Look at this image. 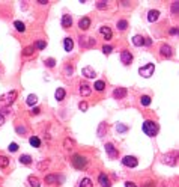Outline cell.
I'll list each match as a JSON object with an SVG mask.
<instances>
[{"label":"cell","instance_id":"obj_1","mask_svg":"<svg viewBox=\"0 0 179 187\" xmlns=\"http://www.w3.org/2000/svg\"><path fill=\"white\" fill-rule=\"evenodd\" d=\"M143 133L145 134H147L149 137H154V136H157V133H158V124L157 122H154V121H145L143 122Z\"/></svg>","mask_w":179,"mask_h":187},{"label":"cell","instance_id":"obj_2","mask_svg":"<svg viewBox=\"0 0 179 187\" xmlns=\"http://www.w3.org/2000/svg\"><path fill=\"white\" fill-rule=\"evenodd\" d=\"M86 163H87V160H86V157H84V155L77 154V155H74V157H72V166H74L75 169H79V171L84 169Z\"/></svg>","mask_w":179,"mask_h":187},{"label":"cell","instance_id":"obj_3","mask_svg":"<svg viewBox=\"0 0 179 187\" xmlns=\"http://www.w3.org/2000/svg\"><path fill=\"white\" fill-rule=\"evenodd\" d=\"M154 70H155L154 63H147V65L142 67V68L139 70V74H140L142 77H145V79H149V77L154 74Z\"/></svg>","mask_w":179,"mask_h":187},{"label":"cell","instance_id":"obj_4","mask_svg":"<svg viewBox=\"0 0 179 187\" xmlns=\"http://www.w3.org/2000/svg\"><path fill=\"white\" fill-rule=\"evenodd\" d=\"M176 160H178L176 152H170V154H164L163 155V163L168 164V166H175L176 164Z\"/></svg>","mask_w":179,"mask_h":187},{"label":"cell","instance_id":"obj_5","mask_svg":"<svg viewBox=\"0 0 179 187\" xmlns=\"http://www.w3.org/2000/svg\"><path fill=\"white\" fill-rule=\"evenodd\" d=\"M122 163L125 164V166H128V167H135V166L139 164V160H137L135 157H133V155H125L122 159Z\"/></svg>","mask_w":179,"mask_h":187},{"label":"cell","instance_id":"obj_6","mask_svg":"<svg viewBox=\"0 0 179 187\" xmlns=\"http://www.w3.org/2000/svg\"><path fill=\"white\" fill-rule=\"evenodd\" d=\"M15 98H17V91H11L9 94L3 95L0 100H2V103H5V104H12Z\"/></svg>","mask_w":179,"mask_h":187},{"label":"cell","instance_id":"obj_7","mask_svg":"<svg viewBox=\"0 0 179 187\" xmlns=\"http://www.w3.org/2000/svg\"><path fill=\"white\" fill-rule=\"evenodd\" d=\"M80 46L90 48V47H95V39L93 38H87V36H81L80 38Z\"/></svg>","mask_w":179,"mask_h":187},{"label":"cell","instance_id":"obj_8","mask_svg":"<svg viewBox=\"0 0 179 187\" xmlns=\"http://www.w3.org/2000/svg\"><path fill=\"white\" fill-rule=\"evenodd\" d=\"M121 60H122L123 65H130L133 62V54L128 50H123L122 53H121Z\"/></svg>","mask_w":179,"mask_h":187},{"label":"cell","instance_id":"obj_9","mask_svg":"<svg viewBox=\"0 0 179 187\" xmlns=\"http://www.w3.org/2000/svg\"><path fill=\"white\" fill-rule=\"evenodd\" d=\"M160 53H161V56H164V58H170V56L173 54V50H172V47L168 46V44H163L161 48H160Z\"/></svg>","mask_w":179,"mask_h":187},{"label":"cell","instance_id":"obj_10","mask_svg":"<svg viewBox=\"0 0 179 187\" xmlns=\"http://www.w3.org/2000/svg\"><path fill=\"white\" fill-rule=\"evenodd\" d=\"M113 97L116 98V100H122L126 97V89L125 88H117V89H114L113 91Z\"/></svg>","mask_w":179,"mask_h":187},{"label":"cell","instance_id":"obj_11","mask_svg":"<svg viewBox=\"0 0 179 187\" xmlns=\"http://www.w3.org/2000/svg\"><path fill=\"white\" fill-rule=\"evenodd\" d=\"M79 27L81 30H87L90 27V18L89 17H84V18H81L79 21Z\"/></svg>","mask_w":179,"mask_h":187},{"label":"cell","instance_id":"obj_12","mask_svg":"<svg viewBox=\"0 0 179 187\" xmlns=\"http://www.w3.org/2000/svg\"><path fill=\"white\" fill-rule=\"evenodd\" d=\"M98 181H100L101 187H112V184H110V180H109V176L105 175V174H101V175L98 176Z\"/></svg>","mask_w":179,"mask_h":187},{"label":"cell","instance_id":"obj_13","mask_svg":"<svg viewBox=\"0 0 179 187\" xmlns=\"http://www.w3.org/2000/svg\"><path fill=\"white\" fill-rule=\"evenodd\" d=\"M81 74H83L86 79H93V77H95V71H93V68H90V67H84V68L81 70Z\"/></svg>","mask_w":179,"mask_h":187},{"label":"cell","instance_id":"obj_14","mask_svg":"<svg viewBox=\"0 0 179 187\" xmlns=\"http://www.w3.org/2000/svg\"><path fill=\"white\" fill-rule=\"evenodd\" d=\"M105 152L112 157V159H114V157H117V151L114 150V146H113V143H105Z\"/></svg>","mask_w":179,"mask_h":187},{"label":"cell","instance_id":"obj_15","mask_svg":"<svg viewBox=\"0 0 179 187\" xmlns=\"http://www.w3.org/2000/svg\"><path fill=\"white\" fill-rule=\"evenodd\" d=\"M100 32H101V35L104 36L105 39H112V30H110V27L102 26V27H100Z\"/></svg>","mask_w":179,"mask_h":187},{"label":"cell","instance_id":"obj_16","mask_svg":"<svg viewBox=\"0 0 179 187\" xmlns=\"http://www.w3.org/2000/svg\"><path fill=\"white\" fill-rule=\"evenodd\" d=\"M71 26H72V18H71V15H63V17H62V27L68 29V27H71Z\"/></svg>","mask_w":179,"mask_h":187},{"label":"cell","instance_id":"obj_17","mask_svg":"<svg viewBox=\"0 0 179 187\" xmlns=\"http://www.w3.org/2000/svg\"><path fill=\"white\" fill-rule=\"evenodd\" d=\"M158 17H160V12H158L157 9H152V11H149V14H147V20H149L151 23L157 21Z\"/></svg>","mask_w":179,"mask_h":187},{"label":"cell","instance_id":"obj_18","mask_svg":"<svg viewBox=\"0 0 179 187\" xmlns=\"http://www.w3.org/2000/svg\"><path fill=\"white\" fill-rule=\"evenodd\" d=\"M133 44H134L135 47L145 46V38H143L142 35H135L134 38H133Z\"/></svg>","mask_w":179,"mask_h":187},{"label":"cell","instance_id":"obj_19","mask_svg":"<svg viewBox=\"0 0 179 187\" xmlns=\"http://www.w3.org/2000/svg\"><path fill=\"white\" fill-rule=\"evenodd\" d=\"M62 178H59L57 175H53V174H50V175L45 176V183L47 184H54V183H57V181H60Z\"/></svg>","mask_w":179,"mask_h":187},{"label":"cell","instance_id":"obj_20","mask_svg":"<svg viewBox=\"0 0 179 187\" xmlns=\"http://www.w3.org/2000/svg\"><path fill=\"white\" fill-rule=\"evenodd\" d=\"M72 47H74L72 39H71V38H65V39H63V48H65V51H71Z\"/></svg>","mask_w":179,"mask_h":187},{"label":"cell","instance_id":"obj_21","mask_svg":"<svg viewBox=\"0 0 179 187\" xmlns=\"http://www.w3.org/2000/svg\"><path fill=\"white\" fill-rule=\"evenodd\" d=\"M90 92H92V89H90L89 85H81V86H80V94H81L83 97L90 95Z\"/></svg>","mask_w":179,"mask_h":187},{"label":"cell","instance_id":"obj_22","mask_svg":"<svg viewBox=\"0 0 179 187\" xmlns=\"http://www.w3.org/2000/svg\"><path fill=\"white\" fill-rule=\"evenodd\" d=\"M56 100L57 101H62L63 98H65V89L63 88H57V91H56Z\"/></svg>","mask_w":179,"mask_h":187},{"label":"cell","instance_id":"obj_23","mask_svg":"<svg viewBox=\"0 0 179 187\" xmlns=\"http://www.w3.org/2000/svg\"><path fill=\"white\" fill-rule=\"evenodd\" d=\"M29 184H30L32 187H39V186H41V181H39L36 176L30 175V176H29Z\"/></svg>","mask_w":179,"mask_h":187},{"label":"cell","instance_id":"obj_24","mask_svg":"<svg viewBox=\"0 0 179 187\" xmlns=\"http://www.w3.org/2000/svg\"><path fill=\"white\" fill-rule=\"evenodd\" d=\"M20 163H21V164H30V163H32V157H30V155H27V154H24V155L20 157Z\"/></svg>","mask_w":179,"mask_h":187},{"label":"cell","instance_id":"obj_25","mask_svg":"<svg viewBox=\"0 0 179 187\" xmlns=\"http://www.w3.org/2000/svg\"><path fill=\"white\" fill-rule=\"evenodd\" d=\"M26 103H27L29 106L36 104V103H38V97L33 95V94H32V95H29V97H27V100H26Z\"/></svg>","mask_w":179,"mask_h":187},{"label":"cell","instance_id":"obj_26","mask_svg":"<svg viewBox=\"0 0 179 187\" xmlns=\"http://www.w3.org/2000/svg\"><path fill=\"white\" fill-rule=\"evenodd\" d=\"M98 92H101V91H104L105 89V83L102 82V80H98V82H95V86H93Z\"/></svg>","mask_w":179,"mask_h":187},{"label":"cell","instance_id":"obj_27","mask_svg":"<svg viewBox=\"0 0 179 187\" xmlns=\"http://www.w3.org/2000/svg\"><path fill=\"white\" fill-rule=\"evenodd\" d=\"M29 142H30V145H32V146H35V148H39V146H41V140L38 139L36 136L30 137V140H29Z\"/></svg>","mask_w":179,"mask_h":187},{"label":"cell","instance_id":"obj_28","mask_svg":"<svg viewBox=\"0 0 179 187\" xmlns=\"http://www.w3.org/2000/svg\"><path fill=\"white\" fill-rule=\"evenodd\" d=\"M126 27H128V21L126 20H119L117 21V29L119 30H125Z\"/></svg>","mask_w":179,"mask_h":187},{"label":"cell","instance_id":"obj_29","mask_svg":"<svg viewBox=\"0 0 179 187\" xmlns=\"http://www.w3.org/2000/svg\"><path fill=\"white\" fill-rule=\"evenodd\" d=\"M140 103H142L143 106H149V104H151V97H149V95H142Z\"/></svg>","mask_w":179,"mask_h":187},{"label":"cell","instance_id":"obj_30","mask_svg":"<svg viewBox=\"0 0 179 187\" xmlns=\"http://www.w3.org/2000/svg\"><path fill=\"white\" fill-rule=\"evenodd\" d=\"M9 164V159L5 155H0V167H6Z\"/></svg>","mask_w":179,"mask_h":187},{"label":"cell","instance_id":"obj_31","mask_svg":"<svg viewBox=\"0 0 179 187\" xmlns=\"http://www.w3.org/2000/svg\"><path fill=\"white\" fill-rule=\"evenodd\" d=\"M14 26H15V29H17L18 32H24V30H26L24 23H21V21H15V23H14Z\"/></svg>","mask_w":179,"mask_h":187},{"label":"cell","instance_id":"obj_32","mask_svg":"<svg viewBox=\"0 0 179 187\" xmlns=\"http://www.w3.org/2000/svg\"><path fill=\"white\" fill-rule=\"evenodd\" d=\"M63 146L66 148V150H72V146H74V142L71 139H65V142H63Z\"/></svg>","mask_w":179,"mask_h":187},{"label":"cell","instance_id":"obj_33","mask_svg":"<svg viewBox=\"0 0 179 187\" xmlns=\"http://www.w3.org/2000/svg\"><path fill=\"white\" fill-rule=\"evenodd\" d=\"M23 54L24 56H30V54H33V47H26L24 50H23Z\"/></svg>","mask_w":179,"mask_h":187},{"label":"cell","instance_id":"obj_34","mask_svg":"<svg viewBox=\"0 0 179 187\" xmlns=\"http://www.w3.org/2000/svg\"><path fill=\"white\" fill-rule=\"evenodd\" d=\"M35 47H36L38 50H44L45 47H47V42H45V41H36Z\"/></svg>","mask_w":179,"mask_h":187},{"label":"cell","instance_id":"obj_35","mask_svg":"<svg viewBox=\"0 0 179 187\" xmlns=\"http://www.w3.org/2000/svg\"><path fill=\"white\" fill-rule=\"evenodd\" d=\"M80 187H92V181H90L89 178H84V180H81Z\"/></svg>","mask_w":179,"mask_h":187},{"label":"cell","instance_id":"obj_36","mask_svg":"<svg viewBox=\"0 0 179 187\" xmlns=\"http://www.w3.org/2000/svg\"><path fill=\"white\" fill-rule=\"evenodd\" d=\"M45 65H47L48 68H53V67L56 65V60H54L53 58H48L47 60H45Z\"/></svg>","mask_w":179,"mask_h":187},{"label":"cell","instance_id":"obj_37","mask_svg":"<svg viewBox=\"0 0 179 187\" xmlns=\"http://www.w3.org/2000/svg\"><path fill=\"white\" fill-rule=\"evenodd\" d=\"M112 51H113L112 46H104V47H102V53H104V54H110Z\"/></svg>","mask_w":179,"mask_h":187},{"label":"cell","instance_id":"obj_38","mask_svg":"<svg viewBox=\"0 0 179 187\" xmlns=\"http://www.w3.org/2000/svg\"><path fill=\"white\" fill-rule=\"evenodd\" d=\"M116 130H117L119 133H125V131L128 130V127H126V125H123V124H117V125H116Z\"/></svg>","mask_w":179,"mask_h":187},{"label":"cell","instance_id":"obj_39","mask_svg":"<svg viewBox=\"0 0 179 187\" xmlns=\"http://www.w3.org/2000/svg\"><path fill=\"white\" fill-rule=\"evenodd\" d=\"M15 130H17V133H18V134H26V133H27V128H26L24 125H18Z\"/></svg>","mask_w":179,"mask_h":187},{"label":"cell","instance_id":"obj_40","mask_svg":"<svg viewBox=\"0 0 179 187\" xmlns=\"http://www.w3.org/2000/svg\"><path fill=\"white\" fill-rule=\"evenodd\" d=\"M172 12H173V14H178L179 12V3L178 2H173V3H172Z\"/></svg>","mask_w":179,"mask_h":187},{"label":"cell","instance_id":"obj_41","mask_svg":"<svg viewBox=\"0 0 179 187\" xmlns=\"http://www.w3.org/2000/svg\"><path fill=\"white\" fill-rule=\"evenodd\" d=\"M79 109L81 112H86V110H87V103H86V101H81L79 104Z\"/></svg>","mask_w":179,"mask_h":187},{"label":"cell","instance_id":"obj_42","mask_svg":"<svg viewBox=\"0 0 179 187\" xmlns=\"http://www.w3.org/2000/svg\"><path fill=\"white\" fill-rule=\"evenodd\" d=\"M17 150H18V145H17L15 142H12L11 145H9V151H11V152H15Z\"/></svg>","mask_w":179,"mask_h":187},{"label":"cell","instance_id":"obj_43","mask_svg":"<svg viewBox=\"0 0 179 187\" xmlns=\"http://www.w3.org/2000/svg\"><path fill=\"white\" fill-rule=\"evenodd\" d=\"M96 8L98 9H104V8H107V3L105 2H96Z\"/></svg>","mask_w":179,"mask_h":187},{"label":"cell","instance_id":"obj_44","mask_svg":"<svg viewBox=\"0 0 179 187\" xmlns=\"http://www.w3.org/2000/svg\"><path fill=\"white\" fill-rule=\"evenodd\" d=\"M47 166H48V162H41V163L38 164V167H39V169H45Z\"/></svg>","mask_w":179,"mask_h":187},{"label":"cell","instance_id":"obj_45","mask_svg":"<svg viewBox=\"0 0 179 187\" xmlns=\"http://www.w3.org/2000/svg\"><path fill=\"white\" fill-rule=\"evenodd\" d=\"M72 67H65V72H66L68 76H69V74H72Z\"/></svg>","mask_w":179,"mask_h":187},{"label":"cell","instance_id":"obj_46","mask_svg":"<svg viewBox=\"0 0 179 187\" xmlns=\"http://www.w3.org/2000/svg\"><path fill=\"white\" fill-rule=\"evenodd\" d=\"M125 187H135V184L133 181H126V183H125Z\"/></svg>","mask_w":179,"mask_h":187},{"label":"cell","instance_id":"obj_47","mask_svg":"<svg viewBox=\"0 0 179 187\" xmlns=\"http://www.w3.org/2000/svg\"><path fill=\"white\" fill-rule=\"evenodd\" d=\"M39 112H41V110H39L38 107H35V109H32V112H30V113H32V115H38Z\"/></svg>","mask_w":179,"mask_h":187},{"label":"cell","instance_id":"obj_48","mask_svg":"<svg viewBox=\"0 0 179 187\" xmlns=\"http://www.w3.org/2000/svg\"><path fill=\"white\" fill-rule=\"evenodd\" d=\"M176 33H178V29L176 27H172L170 29V35H176Z\"/></svg>","mask_w":179,"mask_h":187},{"label":"cell","instance_id":"obj_49","mask_svg":"<svg viewBox=\"0 0 179 187\" xmlns=\"http://www.w3.org/2000/svg\"><path fill=\"white\" fill-rule=\"evenodd\" d=\"M143 187H155V183H152V181H149V183H146Z\"/></svg>","mask_w":179,"mask_h":187},{"label":"cell","instance_id":"obj_50","mask_svg":"<svg viewBox=\"0 0 179 187\" xmlns=\"http://www.w3.org/2000/svg\"><path fill=\"white\" fill-rule=\"evenodd\" d=\"M3 124H5V116L0 113V125H3Z\"/></svg>","mask_w":179,"mask_h":187},{"label":"cell","instance_id":"obj_51","mask_svg":"<svg viewBox=\"0 0 179 187\" xmlns=\"http://www.w3.org/2000/svg\"><path fill=\"white\" fill-rule=\"evenodd\" d=\"M151 44H152V41H151V39H146V38H145V46H151Z\"/></svg>","mask_w":179,"mask_h":187},{"label":"cell","instance_id":"obj_52","mask_svg":"<svg viewBox=\"0 0 179 187\" xmlns=\"http://www.w3.org/2000/svg\"><path fill=\"white\" fill-rule=\"evenodd\" d=\"M38 3H41V5H45V3H47V0H38Z\"/></svg>","mask_w":179,"mask_h":187}]
</instances>
